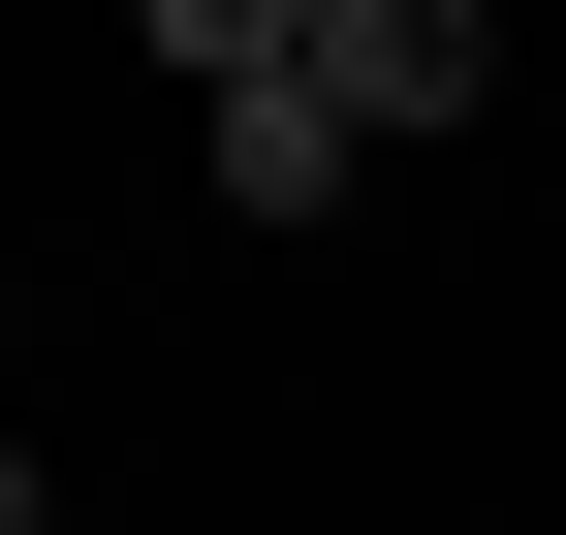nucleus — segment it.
Instances as JSON below:
<instances>
[{"label": "nucleus", "mask_w": 566, "mask_h": 535, "mask_svg": "<svg viewBox=\"0 0 566 535\" xmlns=\"http://www.w3.org/2000/svg\"><path fill=\"white\" fill-rule=\"evenodd\" d=\"M158 63H189V126H221L252 221H315L346 158H409V126L504 95V63H472V0H158Z\"/></svg>", "instance_id": "1"}, {"label": "nucleus", "mask_w": 566, "mask_h": 535, "mask_svg": "<svg viewBox=\"0 0 566 535\" xmlns=\"http://www.w3.org/2000/svg\"><path fill=\"white\" fill-rule=\"evenodd\" d=\"M0 535H63V504H32V441H0Z\"/></svg>", "instance_id": "2"}]
</instances>
